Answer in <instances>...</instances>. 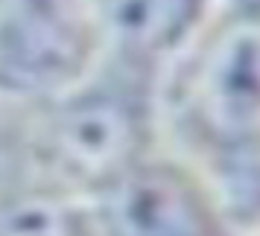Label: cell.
I'll list each match as a JSON object with an SVG mask.
<instances>
[{"label":"cell","instance_id":"1","mask_svg":"<svg viewBox=\"0 0 260 236\" xmlns=\"http://www.w3.org/2000/svg\"><path fill=\"white\" fill-rule=\"evenodd\" d=\"M146 143L143 105L120 88H91L64 99L38 134V161L59 181L108 187L141 164Z\"/></svg>","mask_w":260,"mask_h":236},{"label":"cell","instance_id":"2","mask_svg":"<svg viewBox=\"0 0 260 236\" xmlns=\"http://www.w3.org/2000/svg\"><path fill=\"white\" fill-rule=\"evenodd\" d=\"M94 44L91 0H0V91L56 94L85 73Z\"/></svg>","mask_w":260,"mask_h":236},{"label":"cell","instance_id":"3","mask_svg":"<svg viewBox=\"0 0 260 236\" xmlns=\"http://www.w3.org/2000/svg\"><path fill=\"white\" fill-rule=\"evenodd\" d=\"M187 111L205 140L240 152L260 137V9L234 15L211 38L187 79Z\"/></svg>","mask_w":260,"mask_h":236},{"label":"cell","instance_id":"4","mask_svg":"<svg viewBox=\"0 0 260 236\" xmlns=\"http://www.w3.org/2000/svg\"><path fill=\"white\" fill-rule=\"evenodd\" d=\"M106 236H222L205 189L178 166L141 161L100 189Z\"/></svg>","mask_w":260,"mask_h":236},{"label":"cell","instance_id":"5","mask_svg":"<svg viewBox=\"0 0 260 236\" xmlns=\"http://www.w3.org/2000/svg\"><path fill=\"white\" fill-rule=\"evenodd\" d=\"M202 6L205 0H91L96 26L135 59L176 50L196 26Z\"/></svg>","mask_w":260,"mask_h":236},{"label":"cell","instance_id":"6","mask_svg":"<svg viewBox=\"0 0 260 236\" xmlns=\"http://www.w3.org/2000/svg\"><path fill=\"white\" fill-rule=\"evenodd\" d=\"M0 236H82V224L56 195H24L0 207Z\"/></svg>","mask_w":260,"mask_h":236}]
</instances>
